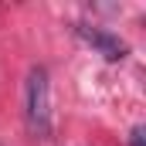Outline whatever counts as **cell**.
Listing matches in <instances>:
<instances>
[{
	"label": "cell",
	"instance_id": "cell-1",
	"mask_svg": "<svg viewBox=\"0 0 146 146\" xmlns=\"http://www.w3.org/2000/svg\"><path fill=\"white\" fill-rule=\"evenodd\" d=\"M24 119H27V129L31 136L44 139L51 133V85H48V72L37 65L27 72L24 82Z\"/></svg>",
	"mask_w": 146,
	"mask_h": 146
},
{
	"label": "cell",
	"instance_id": "cell-3",
	"mask_svg": "<svg viewBox=\"0 0 146 146\" xmlns=\"http://www.w3.org/2000/svg\"><path fill=\"white\" fill-rule=\"evenodd\" d=\"M129 146H146V129H143V126H136V129H133V136H129Z\"/></svg>",
	"mask_w": 146,
	"mask_h": 146
},
{
	"label": "cell",
	"instance_id": "cell-2",
	"mask_svg": "<svg viewBox=\"0 0 146 146\" xmlns=\"http://www.w3.org/2000/svg\"><path fill=\"white\" fill-rule=\"evenodd\" d=\"M75 31H78V37H82V41H88V44H92V48H95L106 61H122V58H126V44H122L115 34L99 31V27H85V24H78Z\"/></svg>",
	"mask_w": 146,
	"mask_h": 146
}]
</instances>
